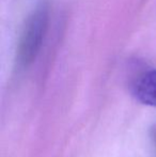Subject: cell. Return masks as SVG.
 Wrapping results in <instances>:
<instances>
[{
	"mask_svg": "<svg viewBox=\"0 0 156 157\" xmlns=\"http://www.w3.org/2000/svg\"><path fill=\"white\" fill-rule=\"evenodd\" d=\"M47 25L48 12L44 6L36 9L28 17L18 46V59L23 65H28L36 59L46 34Z\"/></svg>",
	"mask_w": 156,
	"mask_h": 157,
	"instance_id": "cell-1",
	"label": "cell"
},
{
	"mask_svg": "<svg viewBox=\"0 0 156 157\" xmlns=\"http://www.w3.org/2000/svg\"><path fill=\"white\" fill-rule=\"evenodd\" d=\"M135 96L143 105L156 107V68L144 73L138 79Z\"/></svg>",
	"mask_w": 156,
	"mask_h": 157,
	"instance_id": "cell-2",
	"label": "cell"
},
{
	"mask_svg": "<svg viewBox=\"0 0 156 157\" xmlns=\"http://www.w3.org/2000/svg\"><path fill=\"white\" fill-rule=\"evenodd\" d=\"M153 140H154V144L156 147V127L154 128V132H153Z\"/></svg>",
	"mask_w": 156,
	"mask_h": 157,
	"instance_id": "cell-3",
	"label": "cell"
}]
</instances>
